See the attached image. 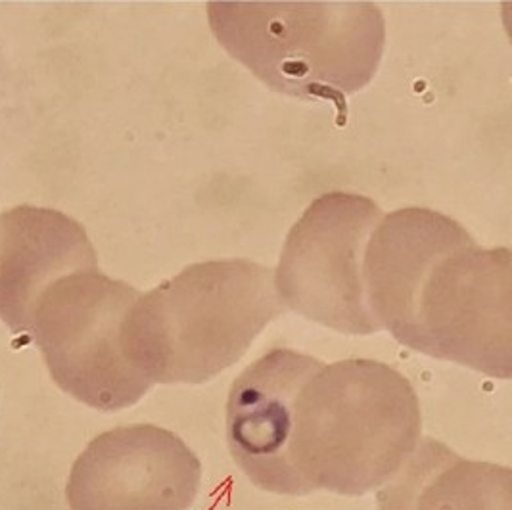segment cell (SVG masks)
I'll return each mask as SVG.
<instances>
[{"instance_id":"obj_9","label":"cell","mask_w":512,"mask_h":510,"mask_svg":"<svg viewBox=\"0 0 512 510\" xmlns=\"http://www.w3.org/2000/svg\"><path fill=\"white\" fill-rule=\"evenodd\" d=\"M98 269L85 229L62 211L18 206L0 215V319L29 334L48 286L71 273Z\"/></svg>"},{"instance_id":"obj_1","label":"cell","mask_w":512,"mask_h":510,"mask_svg":"<svg viewBox=\"0 0 512 510\" xmlns=\"http://www.w3.org/2000/svg\"><path fill=\"white\" fill-rule=\"evenodd\" d=\"M363 273L376 323L399 344L511 378L507 248L478 246L463 225L434 209H397L374 229Z\"/></svg>"},{"instance_id":"obj_4","label":"cell","mask_w":512,"mask_h":510,"mask_svg":"<svg viewBox=\"0 0 512 510\" xmlns=\"http://www.w3.org/2000/svg\"><path fill=\"white\" fill-rule=\"evenodd\" d=\"M215 39L269 89L330 100L346 125L350 94L373 81L386 24L371 2H210Z\"/></svg>"},{"instance_id":"obj_6","label":"cell","mask_w":512,"mask_h":510,"mask_svg":"<svg viewBox=\"0 0 512 510\" xmlns=\"http://www.w3.org/2000/svg\"><path fill=\"white\" fill-rule=\"evenodd\" d=\"M382 211L371 198L328 192L292 227L275 271L284 309L342 334L382 330L365 288V252Z\"/></svg>"},{"instance_id":"obj_8","label":"cell","mask_w":512,"mask_h":510,"mask_svg":"<svg viewBox=\"0 0 512 510\" xmlns=\"http://www.w3.org/2000/svg\"><path fill=\"white\" fill-rule=\"evenodd\" d=\"M323 363L294 349H273L234 380L227 401V441L254 486L290 497L313 493L290 459L294 405Z\"/></svg>"},{"instance_id":"obj_5","label":"cell","mask_w":512,"mask_h":510,"mask_svg":"<svg viewBox=\"0 0 512 510\" xmlns=\"http://www.w3.org/2000/svg\"><path fill=\"white\" fill-rule=\"evenodd\" d=\"M140 294L98 269L71 273L50 284L33 311L31 332L52 380L98 411L139 403L154 386L135 367L125 325Z\"/></svg>"},{"instance_id":"obj_3","label":"cell","mask_w":512,"mask_h":510,"mask_svg":"<svg viewBox=\"0 0 512 510\" xmlns=\"http://www.w3.org/2000/svg\"><path fill=\"white\" fill-rule=\"evenodd\" d=\"M280 313L273 269L248 259L204 261L140 296L125 342L152 384H204L238 363Z\"/></svg>"},{"instance_id":"obj_2","label":"cell","mask_w":512,"mask_h":510,"mask_svg":"<svg viewBox=\"0 0 512 510\" xmlns=\"http://www.w3.org/2000/svg\"><path fill=\"white\" fill-rule=\"evenodd\" d=\"M422 440L411 382L390 365H321L296 397L290 459L311 491L359 497L386 486Z\"/></svg>"},{"instance_id":"obj_7","label":"cell","mask_w":512,"mask_h":510,"mask_svg":"<svg viewBox=\"0 0 512 510\" xmlns=\"http://www.w3.org/2000/svg\"><path fill=\"white\" fill-rule=\"evenodd\" d=\"M202 464L177 434L131 424L94 438L71 466L70 510H190Z\"/></svg>"},{"instance_id":"obj_10","label":"cell","mask_w":512,"mask_h":510,"mask_svg":"<svg viewBox=\"0 0 512 510\" xmlns=\"http://www.w3.org/2000/svg\"><path fill=\"white\" fill-rule=\"evenodd\" d=\"M380 510H512V472L501 464L466 461L424 438L378 495Z\"/></svg>"}]
</instances>
